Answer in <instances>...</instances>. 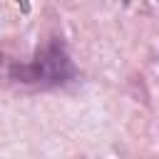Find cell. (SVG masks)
Listing matches in <instances>:
<instances>
[{
	"label": "cell",
	"instance_id": "obj_1",
	"mask_svg": "<svg viewBox=\"0 0 159 159\" xmlns=\"http://www.w3.org/2000/svg\"><path fill=\"white\" fill-rule=\"evenodd\" d=\"M7 77L30 89H57L80 80V70L62 37H47L25 62H10Z\"/></svg>",
	"mask_w": 159,
	"mask_h": 159
}]
</instances>
